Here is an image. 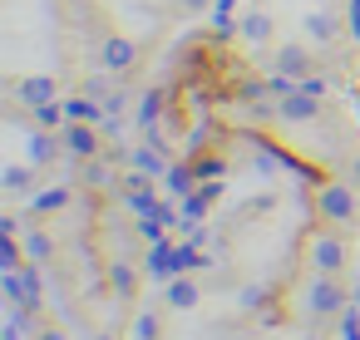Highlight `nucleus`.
I'll list each match as a JSON object with an SVG mask.
<instances>
[{
    "label": "nucleus",
    "mask_w": 360,
    "mask_h": 340,
    "mask_svg": "<svg viewBox=\"0 0 360 340\" xmlns=\"http://www.w3.org/2000/svg\"><path fill=\"white\" fill-rule=\"evenodd\" d=\"M168 306H178V310L198 306V286H193V281H173V291H168Z\"/></svg>",
    "instance_id": "1"
},
{
    "label": "nucleus",
    "mask_w": 360,
    "mask_h": 340,
    "mask_svg": "<svg viewBox=\"0 0 360 340\" xmlns=\"http://www.w3.org/2000/svg\"><path fill=\"white\" fill-rule=\"evenodd\" d=\"M311 306H316V310H335V306H340V291H335L330 281H321V286L311 291Z\"/></svg>",
    "instance_id": "2"
},
{
    "label": "nucleus",
    "mask_w": 360,
    "mask_h": 340,
    "mask_svg": "<svg viewBox=\"0 0 360 340\" xmlns=\"http://www.w3.org/2000/svg\"><path fill=\"white\" fill-rule=\"evenodd\" d=\"M316 261H321V266L330 271V266L340 261V247H335V242H321V247H316Z\"/></svg>",
    "instance_id": "3"
},
{
    "label": "nucleus",
    "mask_w": 360,
    "mask_h": 340,
    "mask_svg": "<svg viewBox=\"0 0 360 340\" xmlns=\"http://www.w3.org/2000/svg\"><path fill=\"white\" fill-rule=\"evenodd\" d=\"M40 340H70L65 330H40Z\"/></svg>",
    "instance_id": "6"
},
{
    "label": "nucleus",
    "mask_w": 360,
    "mask_h": 340,
    "mask_svg": "<svg viewBox=\"0 0 360 340\" xmlns=\"http://www.w3.org/2000/svg\"><path fill=\"white\" fill-rule=\"evenodd\" d=\"M0 340H20V325H6V335H0Z\"/></svg>",
    "instance_id": "7"
},
{
    "label": "nucleus",
    "mask_w": 360,
    "mask_h": 340,
    "mask_svg": "<svg viewBox=\"0 0 360 340\" xmlns=\"http://www.w3.org/2000/svg\"><path fill=\"white\" fill-rule=\"evenodd\" d=\"M153 335H158V325H153V315H143L139 320V340H153Z\"/></svg>",
    "instance_id": "5"
},
{
    "label": "nucleus",
    "mask_w": 360,
    "mask_h": 340,
    "mask_svg": "<svg viewBox=\"0 0 360 340\" xmlns=\"http://www.w3.org/2000/svg\"><path fill=\"white\" fill-rule=\"evenodd\" d=\"M99 340H104V335H99Z\"/></svg>",
    "instance_id": "8"
},
{
    "label": "nucleus",
    "mask_w": 360,
    "mask_h": 340,
    "mask_svg": "<svg viewBox=\"0 0 360 340\" xmlns=\"http://www.w3.org/2000/svg\"><path fill=\"white\" fill-rule=\"evenodd\" d=\"M326 212H330V217H345V212H350L345 192H330V197H326Z\"/></svg>",
    "instance_id": "4"
}]
</instances>
